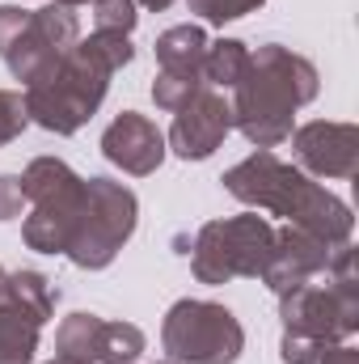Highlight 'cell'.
Wrapping results in <instances>:
<instances>
[{
	"label": "cell",
	"mask_w": 359,
	"mask_h": 364,
	"mask_svg": "<svg viewBox=\"0 0 359 364\" xmlns=\"http://www.w3.org/2000/svg\"><path fill=\"white\" fill-rule=\"evenodd\" d=\"M220 182H224V191L237 203L270 212V216H283L287 225L321 237L326 246L351 242V229H355L351 208L334 191H326L321 182H313L300 166L279 161L270 149L250 153L245 161H237L233 170H224Z\"/></svg>",
	"instance_id": "1"
},
{
	"label": "cell",
	"mask_w": 359,
	"mask_h": 364,
	"mask_svg": "<svg viewBox=\"0 0 359 364\" xmlns=\"http://www.w3.org/2000/svg\"><path fill=\"white\" fill-rule=\"evenodd\" d=\"M131 55H136L131 34L93 30L89 38H81L38 85H30L21 93L30 123H38L43 132H55V136H77L97 114V106L106 102L110 77L118 68H127Z\"/></svg>",
	"instance_id": "2"
},
{
	"label": "cell",
	"mask_w": 359,
	"mask_h": 364,
	"mask_svg": "<svg viewBox=\"0 0 359 364\" xmlns=\"http://www.w3.org/2000/svg\"><path fill=\"white\" fill-rule=\"evenodd\" d=\"M317 90L321 77L313 60L296 55L292 47L263 43L258 51H250L245 77L233 85V127L254 149H279L296 127V110L309 106Z\"/></svg>",
	"instance_id": "3"
},
{
	"label": "cell",
	"mask_w": 359,
	"mask_h": 364,
	"mask_svg": "<svg viewBox=\"0 0 359 364\" xmlns=\"http://www.w3.org/2000/svg\"><path fill=\"white\" fill-rule=\"evenodd\" d=\"M283 335L317 339V343H347L359 331V272L355 246L343 242L330 250L326 284H300L279 296Z\"/></svg>",
	"instance_id": "4"
},
{
	"label": "cell",
	"mask_w": 359,
	"mask_h": 364,
	"mask_svg": "<svg viewBox=\"0 0 359 364\" xmlns=\"http://www.w3.org/2000/svg\"><path fill=\"white\" fill-rule=\"evenodd\" d=\"M21 191L30 203L21 242L38 255H68V242L85 208V178L60 157H34L21 170Z\"/></svg>",
	"instance_id": "5"
},
{
	"label": "cell",
	"mask_w": 359,
	"mask_h": 364,
	"mask_svg": "<svg viewBox=\"0 0 359 364\" xmlns=\"http://www.w3.org/2000/svg\"><path fill=\"white\" fill-rule=\"evenodd\" d=\"M275 246V225L258 212L224 216L199 225L190 242V272L199 284H228V279H258Z\"/></svg>",
	"instance_id": "6"
},
{
	"label": "cell",
	"mask_w": 359,
	"mask_h": 364,
	"mask_svg": "<svg viewBox=\"0 0 359 364\" xmlns=\"http://www.w3.org/2000/svg\"><path fill=\"white\" fill-rule=\"evenodd\" d=\"M140 220V199L131 186L114 178H85V208L77 220V233L68 242V259L81 272H101L118 259V250L131 242Z\"/></svg>",
	"instance_id": "7"
},
{
	"label": "cell",
	"mask_w": 359,
	"mask_h": 364,
	"mask_svg": "<svg viewBox=\"0 0 359 364\" xmlns=\"http://www.w3.org/2000/svg\"><path fill=\"white\" fill-rule=\"evenodd\" d=\"M161 348L178 364H237L245 352V331L233 318V309L182 296L161 322Z\"/></svg>",
	"instance_id": "8"
},
{
	"label": "cell",
	"mask_w": 359,
	"mask_h": 364,
	"mask_svg": "<svg viewBox=\"0 0 359 364\" xmlns=\"http://www.w3.org/2000/svg\"><path fill=\"white\" fill-rule=\"evenodd\" d=\"M81 43V21H77V13L68 9V4H43V9H30V17H26V26H21V34L9 43V51L0 55L4 64H9V73L30 90V85H38L72 47Z\"/></svg>",
	"instance_id": "9"
},
{
	"label": "cell",
	"mask_w": 359,
	"mask_h": 364,
	"mask_svg": "<svg viewBox=\"0 0 359 364\" xmlns=\"http://www.w3.org/2000/svg\"><path fill=\"white\" fill-rule=\"evenodd\" d=\"M144 348L148 339L136 322H106L97 314H68L55 331L60 364H131Z\"/></svg>",
	"instance_id": "10"
},
{
	"label": "cell",
	"mask_w": 359,
	"mask_h": 364,
	"mask_svg": "<svg viewBox=\"0 0 359 364\" xmlns=\"http://www.w3.org/2000/svg\"><path fill=\"white\" fill-rule=\"evenodd\" d=\"M228 132H233L228 97L211 85H203L199 93H190V102H182L174 110V127L165 136V149L182 161H207L224 144Z\"/></svg>",
	"instance_id": "11"
},
{
	"label": "cell",
	"mask_w": 359,
	"mask_h": 364,
	"mask_svg": "<svg viewBox=\"0 0 359 364\" xmlns=\"http://www.w3.org/2000/svg\"><path fill=\"white\" fill-rule=\"evenodd\" d=\"M292 153L304 174L313 178H355L359 170V127L355 123H334V119H313L304 127H292Z\"/></svg>",
	"instance_id": "12"
},
{
	"label": "cell",
	"mask_w": 359,
	"mask_h": 364,
	"mask_svg": "<svg viewBox=\"0 0 359 364\" xmlns=\"http://www.w3.org/2000/svg\"><path fill=\"white\" fill-rule=\"evenodd\" d=\"M101 157L110 166H118L123 174H136V178H148L161 170L165 161V132L140 114V110H123L110 119V127L101 132Z\"/></svg>",
	"instance_id": "13"
},
{
	"label": "cell",
	"mask_w": 359,
	"mask_h": 364,
	"mask_svg": "<svg viewBox=\"0 0 359 364\" xmlns=\"http://www.w3.org/2000/svg\"><path fill=\"white\" fill-rule=\"evenodd\" d=\"M330 250L334 246H326L321 237H313V233H304L296 225H283V229H275V246H270V259L258 279L267 284L275 296H283V292H292L300 284H313L317 275L326 272Z\"/></svg>",
	"instance_id": "14"
},
{
	"label": "cell",
	"mask_w": 359,
	"mask_h": 364,
	"mask_svg": "<svg viewBox=\"0 0 359 364\" xmlns=\"http://www.w3.org/2000/svg\"><path fill=\"white\" fill-rule=\"evenodd\" d=\"M207 30L186 21V26H170L165 34H157V73H170L182 81H199L203 85V55H207Z\"/></svg>",
	"instance_id": "15"
},
{
	"label": "cell",
	"mask_w": 359,
	"mask_h": 364,
	"mask_svg": "<svg viewBox=\"0 0 359 364\" xmlns=\"http://www.w3.org/2000/svg\"><path fill=\"white\" fill-rule=\"evenodd\" d=\"M38 322L9 301H0V364H34V352H38Z\"/></svg>",
	"instance_id": "16"
},
{
	"label": "cell",
	"mask_w": 359,
	"mask_h": 364,
	"mask_svg": "<svg viewBox=\"0 0 359 364\" xmlns=\"http://www.w3.org/2000/svg\"><path fill=\"white\" fill-rule=\"evenodd\" d=\"M250 68V47L241 38H216L207 43V55H203V85L211 90H233Z\"/></svg>",
	"instance_id": "17"
},
{
	"label": "cell",
	"mask_w": 359,
	"mask_h": 364,
	"mask_svg": "<svg viewBox=\"0 0 359 364\" xmlns=\"http://www.w3.org/2000/svg\"><path fill=\"white\" fill-rule=\"evenodd\" d=\"M9 301L21 305L38 326L55 314V292H51V279L34 267H21V272H9Z\"/></svg>",
	"instance_id": "18"
},
{
	"label": "cell",
	"mask_w": 359,
	"mask_h": 364,
	"mask_svg": "<svg viewBox=\"0 0 359 364\" xmlns=\"http://www.w3.org/2000/svg\"><path fill=\"white\" fill-rule=\"evenodd\" d=\"M93 9V30H106V34H131L140 13H136V0H89Z\"/></svg>",
	"instance_id": "19"
},
{
	"label": "cell",
	"mask_w": 359,
	"mask_h": 364,
	"mask_svg": "<svg viewBox=\"0 0 359 364\" xmlns=\"http://www.w3.org/2000/svg\"><path fill=\"white\" fill-rule=\"evenodd\" d=\"M263 4L267 0H190V13H199L211 26H224V21H237L245 13H258Z\"/></svg>",
	"instance_id": "20"
},
{
	"label": "cell",
	"mask_w": 359,
	"mask_h": 364,
	"mask_svg": "<svg viewBox=\"0 0 359 364\" xmlns=\"http://www.w3.org/2000/svg\"><path fill=\"white\" fill-rule=\"evenodd\" d=\"M26 127H30L26 97H21L17 90H0V149H4V144H13Z\"/></svg>",
	"instance_id": "21"
},
{
	"label": "cell",
	"mask_w": 359,
	"mask_h": 364,
	"mask_svg": "<svg viewBox=\"0 0 359 364\" xmlns=\"http://www.w3.org/2000/svg\"><path fill=\"white\" fill-rule=\"evenodd\" d=\"M21 203H26L21 174H0V220H17L21 216Z\"/></svg>",
	"instance_id": "22"
},
{
	"label": "cell",
	"mask_w": 359,
	"mask_h": 364,
	"mask_svg": "<svg viewBox=\"0 0 359 364\" xmlns=\"http://www.w3.org/2000/svg\"><path fill=\"white\" fill-rule=\"evenodd\" d=\"M26 17H30V9H17V4H0V55H4V51H9V43L21 34Z\"/></svg>",
	"instance_id": "23"
},
{
	"label": "cell",
	"mask_w": 359,
	"mask_h": 364,
	"mask_svg": "<svg viewBox=\"0 0 359 364\" xmlns=\"http://www.w3.org/2000/svg\"><path fill=\"white\" fill-rule=\"evenodd\" d=\"M317 364H359V352L351 348V343H334V348H330Z\"/></svg>",
	"instance_id": "24"
},
{
	"label": "cell",
	"mask_w": 359,
	"mask_h": 364,
	"mask_svg": "<svg viewBox=\"0 0 359 364\" xmlns=\"http://www.w3.org/2000/svg\"><path fill=\"white\" fill-rule=\"evenodd\" d=\"M136 4H144V9H153V13H161V9H170L174 0H136Z\"/></svg>",
	"instance_id": "25"
},
{
	"label": "cell",
	"mask_w": 359,
	"mask_h": 364,
	"mask_svg": "<svg viewBox=\"0 0 359 364\" xmlns=\"http://www.w3.org/2000/svg\"><path fill=\"white\" fill-rule=\"evenodd\" d=\"M4 292H9V272L0 267V301H4Z\"/></svg>",
	"instance_id": "26"
},
{
	"label": "cell",
	"mask_w": 359,
	"mask_h": 364,
	"mask_svg": "<svg viewBox=\"0 0 359 364\" xmlns=\"http://www.w3.org/2000/svg\"><path fill=\"white\" fill-rule=\"evenodd\" d=\"M55 4H68V9H81V4H89V0H55Z\"/></svg>",
	"instance_id": "27"
},
{
	"label": "cell",
	"mask_w": 359,
	"mask_h": 364,
	"mask_svg": "<svg viewBox=\"0 0 359 364\" xmlns=\"http://www.w3.org/2000/svg\"><path fill=\"white\" fill-rule=\"evenodd\" d=\"M157 364H178V360H157Z\"/></svg>",
	"instance_id": "28"
},
{
	"label": "cell",
	"mask_w": 359,
	"mask_h": 364,
	"mask_svg": "<svg viewBox=\"0 0 359 364\" xmlns=\"http://www.w3.org/2000/svg\"><path fill=\"white\" fill-rule=\"evenodd\" d=\"M51 364H60V360H51Z\"/></svg>",
	"instance_id": "29"
}]
</instances>
